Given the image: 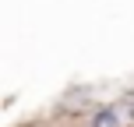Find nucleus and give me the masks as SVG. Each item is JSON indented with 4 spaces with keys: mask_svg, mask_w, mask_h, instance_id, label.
I'll use <instances>...</instances> for the list:
<instances>
[{
    "mask_svg": "<svg viewBox=\"0 0 134 127\" xmlns=\"http://www.w3.org/2000/svg\"><path fill=\"white\" fill-rule=\"evenodd\" d=\"M95 127H120V113H116V109H106V113H99Z\"/></svg>",
    "mask_w": 134,
    "mask_h": 127,
    "instance_id": "nucleus-1",
    "label": "nucleus"
}]
</instances>
